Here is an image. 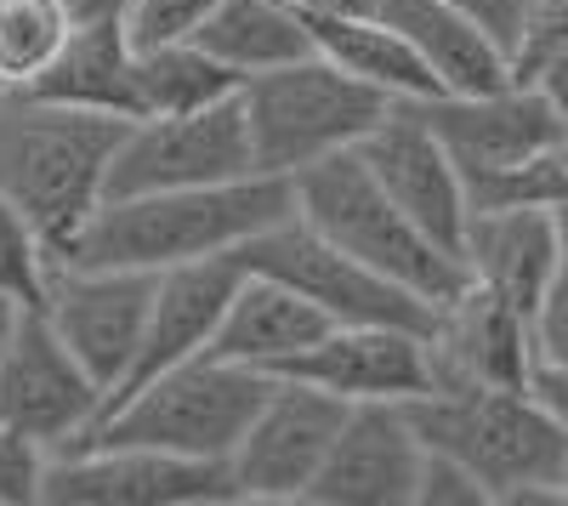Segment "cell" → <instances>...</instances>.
<instances>
[{
	"label": "cell",
	"mask_w": 568,
	"mask_h": 506,
	"mask_svg": "<svg viewBox=\"0 0 568 506\" xmlns=\"http://www.w3.org/2000/svg\"><path fill=\"white\" fill-rule=\"evenodd\" d=\"M291 211H296V189H291V176H273V171L205 182V189L125 194V200H103L91 211V222L80 227L74 245L58 262L165 273L182 262L240 251Z\"/></svg>",
	"instance_id": "cell-1"
},
{
	"label": "cell",
	"mask_w": 568,
	"mask_h": 506,
	"mask_svg": "<svg viewBox=\"0 0 568 506\" xmlns=\"http://www.w3.org/2000/svg\"><path fill=\"white\" fill-rule=\"evenodd\" d=\"M125 114L74 109L45 91H7L0 103V194L63 256L109 200V171L125 143Z\"/></svg>",
	"instance_id": "cell-2"
},
{
	"label": "cell",
	"mask_w": 568,
	"mask_h": 506,
	"mask_svg": "<svg viewBox=\"0 0 568 506\" xmlns=\"http://www.w3.org/2000/svg\"><path fill=\"white\" fill-rule=\"evenodd\" d=\"M426 449H444L495 506H568V433L529 387H433L409 404Z\"/></svg>",
	"instance_id": "cell-3"
},
{
	"label": "cell",
	"mask_w": 568,
	"mask_h": 506,
	"mask_svg": "<svg viewBox=\"0 0 568 506\" xmlns=\"http://www.w3.org/2000/svg\"><path fill=\"white\" fill-rule=\"evenodd\" d=\"M291 189H296V216L307 227H318L324 240H336L358 262L382 267L387 280L409 285L433 307L449 302L471 280L455 251H444L438 240H426L420 227L404 216V205L387 194V182L369 171L364 149H342V154H324V160L302 165L291 176Z\"/></svg>",
	"instance_id": "cell-4"
},
{
	"label": "cell",
	"mask_w": 568,
	"mask_h": 506,
	"mask_svg": "<svg viewBox=\"0 0 568 506\" xmlns=\"http://www.w3.org/2000/svg\"><path fill=\"white\" fill-rule=\"evenodd\" d=\"M240 103H245L256 165L273 176H296L302 165H313L324 154L358 149L398 109V98L364 85L358 74L329 63L324 52H307L296 63L251 74Z\"/></svg>",
	"instance_id": "cell-5"
},
{
	"label": "cell",
	"mask_w": 568,
	"mask_h": 506,
	"mask_svg": "<svg viewBox=\"0 0 568 506\" xmlns=\"http://www.w3.org/2000/svg\"><path fill=\"white\" fill-rule=\"evenodd\" d=\"M267 382L273 376L262 371L200 353L160 371L154 382H142L120 404H109L85 444H149L171 455H194V462H227L245 422L256 416Z\"/></svg>",
	"instance_id": "cell-6"
},
{
	"label": "cell",
	"mask_w": 568,
	"mask_h": 506,
	"mask_svg": "<svg viewBox=\"0 0 568 506\" xmlns=\"http://www.w3.org/2000/svg\"><path fill=\"white\" fill-rule=\"evenodd\" d=\"M415 109L460 165L471 205H489L511 176L568 149V120L551 109L540 85L506 80L495 91H438V98H420Z\"/></svg>",
	"instance_id": "cell-7"
},
{
	"label": "cell",
	"mask_w": 568,
	"mask_h": 506,
	"mask_svg": "<svg viewBox=\"0 0 568 506\" xmlns=\"http://www.w3.org/2000/svg\"><path fill=\"white\" fill-rule=\"evenodd\" d=\"M240 256L256 273L296 285L329 325H404V331H433L438 307L415 296L409 285L387 280L382 267L358 262L353 251H342L336 240H324L318 227H307L296 211L262 227L251 245H240Z\"/></svg>",
	"instance_id": "cell-8"
},
{
	"label": "cell",
	"mask_w": 568,
	"mask_h": 506,
	"mask_svg": "<svg viewBox=\"0 0 568 506\" xmlns=\"http://www.w3.org/2000/svg\"><path fill=\"white\" fill-rule=\"evenodd\" d=\"M103 404L109 393L69 353L40 302L18 307L7 318V336H0V422L63 455L91 438V427L103 422Z\"/></svg>",
	"instance_id": "cell-9"
},
{
	"label": "cell",
	"mask_w": 568,
	"mask_h": 506,
	"mask_svg": "<svg viewBox=\"0 0 568 506\" xmlns=\"http://www.w3.org/2000/svg\"><path fill=\"white\" fill-rule=\"evenodd\" d=\"M251 171H262V165L251 149V125H245L240 98L194 109V114H142L125 125V143L109 171V200L205 189V182H233Z\"/></svg>",
	"instance_id": "cell-10"
},
{
	"label": "cell",
	"mask_w": 568,
	"mask_h": 506,
	"mask_svg": "<svg viewBox=\"0 0 568 506\" xmlns=\"http://www.w3.org/2000/svg\"><path fill=\"white\" fill-rule=\"evenodd\" d=\"M342 422H347V404L336 393L273 376L262 404H256V416L245 422L240 444L227 455V473H233L240 500H262V506L307 500Z\"/></svg>",
	"instance_id": "cell-11"
},
{
	"label": "cell",
	"mask_w": 568,
	"mask_h": 506,
	"mask_svg": "<svg viewBox=\"0 0 568 506\" xmlns=\"http://www.w3.org/2000/svg\"><path fill=\"white\" fill-rule=\"evenodd\" d=\"M227 462H194L149 444H74L52 455L40 506H227Z\"/></svg>",
	"instance_id": "cell-12"
},
{
	"label": "cell",
	"mask_w": 568,
	"mask_h": 506,
	"mask_svg": "<svg viewBox=\"0 0 568 506\" xmlns=\"http://www.w3.org/2000/svg\"><path fill=\"white\" fill-rule=\"evenodd\" d=\"M154 280L160 273L142 267H91V262H58L45 280L40 313L52 318V331L69 342V353L91 371L109 398L131 376L142 353V331H149L154 307Z\"/></svg>",
	"instance_id": "cell-13"
},
{
	"label": "cell",
	"mask_w": 568,
	"mask_h": 506,
	"mask_svg": "<svg viewBox=\"0 0 568 506\" xmlns=\"http://www.w3.org/2000/svg\"><path fill=\"white\" fill-rule=\"evenodd\" d=\"M273 376L324 387L342 404H415L438 387L433 342H426V331L404 325H329L307 353H296Z\"/></svg>",
	"instance_id": "cell-14"
},
{
	"label": "cell",
	"mask_w": 568,
	"mask_h": 506,
	"mask_svg": "<svg viewBox=\"0 0 568 506\" xmlns=\"http://www.w3.org/2000/svg\"><path fill=\"white\" fill-rule=\"evenodd\" d=\"M420 467L426 438L409 404H347V422L307 489V506H415Z\"/></svg>",
	"instance_id": "cell-15"
},
{
	"label": "cell",
	"mask_w": 568,
	"mask_h": 506,
	"mask_svg": "<svg viewBox=\"0 0 568 506\" xmlns=\"http://www.w3.org/2000/svg\"><path fill=\"white\" fill-rule=\"evenodd\" d=\"M358 149H364L369 171L387 182V194L404 205V216L420 227V234L460 256L466 222H471V194H466L460 165H455L449 149L438 143V131L420 120V109H415V103H398L382 125L364 136ZM460 262H466V256H460Z\"/></svg>",
	"instance_id": "cell-16"
},
{
	"label": "cell",
	"mask_w": 568,
	"mask_h": 506,
	"mask_svg": "<svg viewBox=\"0 0 568 506\" xmlns=\"http://www.w3.org/2000/svg\"><path fill=\"white\" fill-rule=\"evenodd\" d=\"M426 342H433L438 387H529V313H517L478 280H466L449 302H438Z\"/></svg>",
	"instance_id": "cell-17"
},
{
	"label": "cell",
	"mask_w": 568,
	"mask_h": 506,
	"mask_svg": "<svg viewBox=\"0 0 568 506\" xmlns=\"http://www.w3.org/2000/svg\"><path fill=\"white\" fill-rule=\"evenodd\" d=\"M240 280H245V256L240 251L165 267L154 280V307H149V331H142V353H136L131 376L120 382V393L109 404H120L125 393H136L142 382H154L160 371H171V364L200 358L211 347L216 325H222L233 291H240Z\"/></svg>",
	"instance_id": "cell-18"
},
{
	"label": "cell",
	"mask_w": 568,
	"mask_h": 506,
	"mask_svg": "<svg viewBox=\"0 0 568 506\" xmlns=\"http://www.w3.org/2000/svg\"><path fill=\"white\" fill-rule=\"evenodd\" d=\"M466 273L517 313H535L546 285L557 280V227L546 200H506V205H471L466 222Z\"/></svg>",
	"instance_id": "cell-19"
},
{
	"label": "cell",
	"mask_w": 568,
	"mask_h": 506,
	"mask_svg": "<svg viewBox=\"0 0 568 506\" xmlns=\"http://www.w3.org/2000/svg\"><path fill=\"white\" fill-rule=\"evenodd\" d=\"M324 331H329V318L296 285L273 280V273H256L245 262V280H240V291H233V302H227V313H222V325H216L205 353L273 376L296 353H307Z\"/></svg>",
	"instance_id": "cell-20"
},
{
	"label": "cell",
	"mask_w": 568,
	"mask_h": 506,
	"mask_svg": "<svg viewBox=\"0 0 568 506\" xmlns=\"http://www.w3.org/2000/svg\"><path fill=\"white\" fill-rule=\"evenodd\" d=\"M375 12L415 45L438 91H495L511 80L506 45L466 12H455L449 0H375Z\"/></svg>",
	"instance_id": "cell-21"
},
{
	"label": "cell",
	"mask_w": 568,
	"mask_h": 506,
	"mask_svg": "<svg viewBox=\"0 0 568 506\" xmlns=\"http://www.w3.org/2000/svg\"><path fill=\"white\" fill-rule=\"evenodd\" d=\"M313 29V45L329 58V63H342L347 74H358L364 85L375 91H387V98L398 103H420V98H438V80L433 69H426L415 58V45L382 18V12H318L307 18Z\"/></svg>",
	"instance_id": "cell-22"
},
{
	"label": "cell",
	"mask_w": 568,
	"mask_h": 506,
	"mask_svg": "<svg viewBox=\"0 0 568 506\" xmlns=\"http://www.w3.org/2000/svg\"><path fill=\"white\" fill-rule=\"evenodd\" d=\"M29 91H45V98L74 103V109H103V114L136 120V45L125 34V18L74 23L58 63Z\"/></svg>",
	"instance_id": "cell-23"
},
{
	"label": "cell",
	"mask_w": 568,
	"mask_h": 506,
	"mask_svg": "<svg viewBox=\"0 0 568 506\" xmlns=\"http://www.w3.org/2000/svg\"><path fill=\"white\" fill-rule=\"evenodd\" d=\"M211 58H222L233 74H262L278 63H296L313 45L307 12H296L291 0H216V12L194 34Z\"/></svg>",
	"instance_id": "cell-24"
},
{
	"label": "cell",
	"mask_w": 568,
	"mask_h": 506,
	"mask_svg": "<svg viewBox=\"0 0 568 506\" xmlns=\"http://www.w3.org/2000/svg\"><path fill=\"white\" fill-rule=\"evenodd\" d=\"M240 91H245V74H233L222 58H211L200 40H165L136 52V120L194 114V109L240 98Z\"/></svg>",
	"instance_id": "cell-25"
},
{
	"label": "cell",
	"mask_w": 568,
	"mask_h": 506,
	"mask_svg": "<svg viewBox=\"0 0 568 506\" xmlns=\"http://www.w3.org/2000/svg\"><path fill=\"white\" fill-rule=\"evenodd\" d=\"M74 34V12L63 0H0V80L12 91L40 85Z\"/></svg>",
	"instance_id": "cell-26"
},
{
	"label": "cell",
	"mask_w": 568,
	"mask_h": 506,
	"mask_svg": "<svg viewBox=\"0 0 568 506\" xmlns=\"http://www.w3.org/2000/svg\"><path fill=\"white\" fill-rule=\"evenodd\" d=\"M52 267H58V256L40 240V227L0 194V296L12 307H34L45 296Z\"/></svg>",
	"instance_id": "cell-27"
},
{
	"label": "cell",
	"mask_w": 568,
	"mask_h": 506,
	"mask_svg": "<svg viewBox=\"0 0 568 506\" xmlns=\"http://www.w3.org/2000/svg\"><path fill=\"white\" fill-rule=\"evenodd\" d=\"M52 449L0 422V506H40Z\"/></svg>",
	"instance_id": "cell-28"
},
{
	"label": "cell",
	"mask_w": 568,
	"mask_h": 506,
	"mask_svg": "<svg viewBox=\"0 0 568 506\" xmlns=\"http://www.w3.org/2000/svg\"><path fill=\"white\" fill-rule=\"evenodd\" d=\"M415 506H495L489 489L471 478L455 455L444 449H426V467H420V489H415Z\"/></svg>",
	"instance_id": "cell-29"
},
{
	"label": "cell",
	"mask_w": 568,
	"mask_h": 506,
	"mask_svg": "<svg viewBox=\"0 0 568 506\" xmlns=\"http://www.w3.org/2000/svg\"><path fill=\"white\" fill-rule=\"evenodd\" d=\"M529 347L535 364H568V267H557V280L529 313Z\"/></svg>",
	"instance_id": "cell-30"
},
{
	"label": "cell",
	"mask_w": 568,
	"mask_h": 506,
	"mask_svg": "<svg viewBox=\"0 0 568 506\" xmlns=\"http://www.w3.org/2000/svg\"><path fill=\"white\" fill-rule=\"evenodd\" d=\"M449 7H455V12H466L478 29H489V34L506 45V63H511V45H517V34H524L535 0H449Z\"/></svg>",
	"instance_id": "cell-31"
},
{
	"label": "cell",
	"mask_w": 568,
	"mask_h": 506,
	"mask_svg": "<svg viewBox=\"0 0 568 506\" xmlns=\"http://www.w3.org/2000/svg\"><path fill=\"white\" fill-rule=\"evenodd\" d=\"M557 194H568V149L551 154V160H540L524 176H511L506 189H500V200H489V205H506V200H557Z\"/></svg>",
	"instance_id": "cell-32"
},
{
	"label": "cell",
	"mask_w": 568,
	"mask_h": 506,
	"mask_svg": "<svg viewBox=\"0 0 568 506\" xmlns=\"http://www.w3.org/2000/svg\"><path fill=\"white\" fill-rule=\"evenodd\" d=\"M529 393H535V404L546 409V416L568 433V364H535V371H529Z\"/></svg>",
	"instance_id": "cell-33"
},
{
	"label": "cell",
	"mask_w": 568,
	"mask_h": 506,
	"mask_svg": "<svg viewBox=\"0 0 568 506\" xmlns=\"http://www.w3.org/2000/svg\"><path fill=\"white\" fill-rule=\"evenodd\" d=\"M535 85H540L546 98H551V109L568 120V45H562V52H557V58H551L540 74H535Z\"/></svg>",
	"instance_id": "cell-34"
},
{
	"label": "cell",
	"mask_w": 568,
	"mask_h": 506,
	"mask_svg": "<svg viewBox=\"0 0 568 506\" xmlns=\"http://www.w3.org/2000/svg\"><path fill=\"white\" fill-rule=\"evenodd\" d=\"M63 7L74 12V23H98V18H125L131 0H63Z\"/></svg>",
	"instance_id": "cell-35"
},
{
	"label": "cell",
	"mask_w": 568,
	"mask_h": 506,
	"mask_svg": "<svg viewBox=\"0 0 568 506\" xmlns=\"http://www.w3.org/2000/svg\"><path fill=\"white\" fill-rule=\"evenodd\" d=\"M296 12H307V18H318V12H369L375 0H291Z\"/></svg>",
	"instance_id": "cell-36"
},
{
	"label": "cell",
	"mask_w": 568,
	"mask_h": 506,
	"mask_svg": "<svg viewBox=\"0 0 568 506\" xmlns=\"http://www.w3.org/2000/svg\"><path fill=\"white\" fill-rule=\"evenodd\" d=\"M546 205H551V227H557V262L568 267V194H557Z\"/></svg>",
	"instance_id": "cell-37"
},
{
	"label": "cell",
	"mask_w": 568,
	"mask_h": 506,
	"mask_svg": "<svg viewBox=\"0 0 568 506\" xmlns=\"http://www.w3.org/2000/svg\"><path fill=\"white\" fill-rule=\"evenodd\" d=\"M12 313H18V307H12L7 296H0V325H7V318H12Z\"/></svg>",
	"instance_id": "cell-38"
},
{
	"label": "cell",
	"mask_w": 568,
	"mask_h": 506,
	"mask_svg": "<svg viewBox=\"0 0 568 506\" xmlns=\"http://www.w3.org/2000/svg\"><path fill=\"white\" fill-rule=\"evenodd\" d=\"M7 91H12V85H7V80H0V103H7Z\"/></svg>",
	"instance_id": "cell-39"
},
{
	"label": "cell",
	"mask_w": 568,
	"mask_h": 506,
	"mask_svg": "<svg viewBox=\"0 0 568 506\" xmlns=\"http://www.w3.org/2000/svg\"><path fill=\"white\" fill-rule=\"evenodd\" d=\"M0 336H7V325H0Z\"/></svg>",
	"instance_id": "cell-40"
}]
</instances>
